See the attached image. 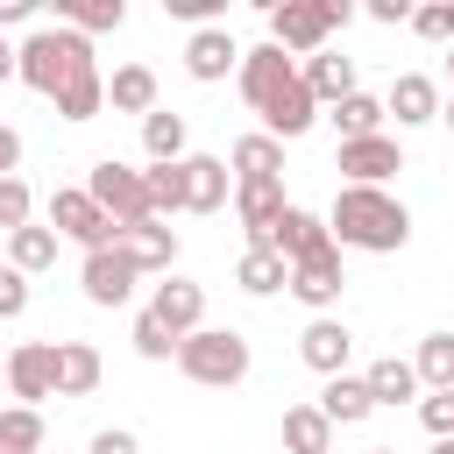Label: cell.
I'll list each match as a JSON object with an SVG mask.
<instances>
[{"label":"cell","instance_id":"obj_35","mask_svg":"<svg viewBox=\"0 0 454 454\" xmlns=\"http://www.w3.org/2000/svg\"><path fill=\"white\" fill-rule=\"evenodd\" d=\"M28 213H35V192H28L21 177H0V234H21Z\"/></svg>","mask_w":454,"mask_h":454},{"label":"cell","instance_id":"obj_49","mask_svg":"<svg viewBox=\"0 0 454 454\" xmlns=\"http://www.w3.org/2000/svg\"><path fill=\"white\" fill-rule=\"evenodd\" d=\"M0 248H7V234H0Z\"/></svg>","mask_w":454,"mask_h":454},{"label":"cell","instance_id":"obj_41","mask_svg":"<svg viewBox=\"0 0 454 454\" xmlns=\"http://www.w3.org/2000/svg\"><path fill=\"white\" fill-rule=\"evenodd\" d=\"M14 163H21V135L0 121V177H14Z\"/></svg>","mask_w":454,"mask_h":454},{"label":"cell","instance_id":"obj_44","mask_svg":"<svg viewBox=\"0 0 454 454\" xmlns=\"http://www.w3.org/2000/svg\"><path fill=\"white\" fill-rule=\"evenodd\" d=\"M7 78H14V43L0 35V85H7Z\"/></svg>","mask_w":454,"mask_h":454},{"label":"cell","instance_id":"obj_10","mask_svg":"<svg viewBox=\"0 0 454 454\" xmlns=\"http://www.w3.org/2000/svg\"><path fill=\"white\" fill-rule=\"evenodd\" d=\"M340 291H348L340 248H326V255H305V262H291V298H298V305H312L319 319H326V305H340Z\"/></svg>","mask_w":454,"mask_h":454},{"label":"cell","instance_id":"obj_7","mask_svg":"<svg viewBox=\"0 0 454 454\" xmlns=\"http://www.w3.org/2000/svg\"><path fill=\"white\" fill-rule=\"evenodd\" d=\"M241 99L255 106V114H270L291 85H298V57L291 50H277V43H255V50H241Z\"/></svg>","mask_w":454,"mask_h":454},{"label":"cell","instance_id":"obj_15","mask_svg":"<svg viewBox=\"0 0 454 454\" xmlns=\"http://www.w3.org/2000/svg\"><path fill=\"white\" fill-rule=\"evenodd\" d=\"M234 199L227 156H184V213H220Z\"/></svg>","mask_w":454,"mask_h":454},{"label":"cell","instance_id":"obj_43","mask_svg":"<svg viewBox=\"0 0 454 454\" xmlns=\"http://www.w3.org/2000/svg\"><path fill=\"white\" fill-rule=\"evenodd\" d=\"M14 21H35V0H0V28H14Z\"/></svg>","mask_w":454,"mask_h":454},{"label":"cell","instance_id":"obj_24","mask_svg":"<svg viewBox=\"0 0 454 454\" xmlns=\"http://www.w3.org/2000/svg\"><path fill=\"white\" fill-rule=\"evenodd\" d=\"M284 454H333V419L319 404H291L284 411Z\"/></svg>","mask_w":454,"mask_h":454},{"label":"cell","instance_id":"obj_42","mask_svg":"<svg viewBox=\"0 0 454 454\" xmlns=\"http://www.w3.org/2000/svg\"><path fill=\"white\" fill-rule=\"evenodd\" d=\"M369 21H383V28H390V21H411V7H404V0H369Z\"/></svg>","mask_w":454,"mask_h":454},{"label":"cell","instance_id":"obj_3","mask_svg":"<svg viewBox=\"0 0 454 454\" xmlns=\"http://www.w3.org/2000/svg\"><path fill=\"white\" fill-rule=\"evenodd\" d=\"M248 340L234 333V326H199V333H184L177 340V369L192 376V383H206V390H234L241 376H248Z\"/></svg>","mask_w":454,"mask_h":454},{"label":"cell","instance_id":"obj_16","mask_svg":"<svg viewBox=\"0 0 454 454\" xmlns=\"http://www.w3.org/2000/svg\"><path fill=\"white\" fill-rule=\"evenodd\" d=\"M270 248H277L284 262H305V255H326V248H333V227H326L319 213H305V206H284V220H277V234H270Z\"/></svg>","mask_w":454,"mask_h":454},{"label":"cell","instance_id":"obj_27","mask_svg":"<svg viewBox=\"0 0 454 454\" xmlns=\"http://www.w3.org/2000/svg\"><path fill=\"white\" fill-rule=\"evenodd\" d=\"M326 121L340 128V142H362V135H383V121H390V114H383V99H376V92H348L340 106H326Z\"/></svg>","mask_w":454,"mask_h":454},{"label":"cell","instance_id":"obj_19","mask_svg":"<svg viewBox=\"0 0 454 454\" xmlns=\"http://www.w3.org/2000/svg\"><path fill=\"white\" fill-rule=\"evenodd\" d=\"M298 78L312 85V99H319V106H340L348 92H362V85H355V57H340V50L305 57V64H298Z\"/></svg>","mask_w":454,"mask_h":454},{"label":"cell","instance_id":"obj_38","mask_svg":"<svg viewBox=\"0 0 454 454\" xmlns=\"http://www.w3.org/2000/svg\"><path fill=\"white\" fill-rule=\"evenodd\" d=\"M163 14H170V21H192V28H220L227 0H163Z\"/></svg>","mask_w":454,"mask_h":454},{"label":"cell","instance_id":"obj_25","mask_svg":"<svg viewBox=\"0 0 454 454\" xmlns=\"http://www.w3.org/2000/svg\"><path fill=\"white\" fill-rule=\"evenodd\" d=\"M362 383H369V397H376V404H404V397H419V390H426V383H419V369H411L404 355L369 362V369H362Z\"/></svg>","mask_w":454,"mask_h":454},{"label":"cell","instance_id":"obj_29","mask_svg":"<svg viewBox=\"0 0 454 454\" xmlns=\"http://www.w3.org/2000/svg\"><path fill=\"white\" fill-rule=\"evenodd\" d=\"M7 262L21 270V277H43L50 262H57V227H21V234H7Z\"/></svg>","mask_w":454,"mask_h":454},{"label":"cell","instance_id":"obj_32","mask_svg":"<svg viewBox=\"0 0 454 454\" xmlns=\"http://www.w3.org/2000/svg\"><path fill=\"white\" fill-rule=\"evenodd\" d=\"M57 21H64V28H78V35L92 43V35L121 28V21H128V7H121V0H78V7H57Z\"/></svg>","mask_w":454,"mask_h":454},{"label":"cell","instance_id":"obj_47","mask_svg":"<svg viewBox=\"0 0 454 454\" xmlns=\"http://www.w3.org/2000/svg\"><path fill=\"white\" fill-rule=\"evenodd\" d=\"M0 390H7V355H0Z\"/></svg>","mask_w":454,"mask_h":454},{"label":"cell","instance_id":"obj_46","mask_svg":"<svg viewBox=\"0 0 454 454\" xmlns=\"http://www.w3.org/2000/svg\"><path fill=\"white\" fill-rule=\"evenodd\" d=\"M433 454H454V440H433Z\"/></svg>","mask_w":454,"mask_h":454},{"label":"cell","instance_id":"obj_48","mask_svg":"<svg viewBox=\"0 0 454 454\" xmlns=\"http://www.w3.org/2000/svg\"><path fill=\"white\" fill-rule=\"evenodd\" d=\"M369 454H397V447H369Z\"/></svg>","mask_w":454,"mask_h":454},{"label":"cell","instance_id":"obj_14","mask_svg":"<svg viewBox=\"0 0 454 454\" xmlns=\"http://www.w3.org/2000/svg\"><path fill=\"white\" fill-rule=\"evenodd\" d=\"M383 114H390L397 128H426V121H440V85H433L426 71H404V78H390Z\"/></svg>","mask_w":454,"mask_h":454},{"label":"cell","instance_id":"obj_12","mask_svg":"<svg viewBox=\"0 0 454 454\" xmlns=\"http://www.w3.org/2000/svg\"><path fill=\"white\" fill-rule=\"evenodd\" d=\"M135 277H142V270H135L121 248H92L85 270H78V284H85L92 305H128V298H135Z\"/></svg>","mask_w":454,"mask_h":454},{"label":"cell","instance_id":"obj_9","mask_svg":"<svg viewBox=\"0 0 454 454\" xmlns=\"http://www.w3.org/2000/svg\"><path fill=\"white\" fill-rule=\"evenodd\" d=\"M333 170H340L348 184H376V192H383V177L404 170V149H397V135H362V142H340Z\"/></svg>","mask_w":454,"mask_h":454},{"label":"cell","instance_id":"obj_8","mask_svg":"<svg viewBox=\"0 0 454 454\" xmlns=\"http://www.w3.org/2000/svg\"><path fill=\"white\" fill-rule=\"evenodd\" d=\"M7 397L14 404H43V397H57V340H21V348H7Z\"/></svg>","mask_w":454,"mask_h":454},{"label":"cell","instance_id":"obj_40","mask_svg":"<svg viewBox=\"0 0 454 454\" xmlns=\"http://www.w3.org/2000/svg\"><path fill=\"white\" fill-rule=\"evenodd\" d=\"M85 454H142V440L128 433V426H106V433H92V447Z\"/></svg>","mask_w":454,"mask_h":454},{"label":"cell","instance_id":"obj_13","mask_svg":"<svg viewBox=\"0 0 454 454\" xmlns=\"http://www.w3.org/2000/svg\"><path fill=\"white\" fill-rule=\"evenodd\" d=\"M298 355H305V369H319V376H348V355H355V333H348V319H312L305 333H298Z\"/></svg>","mask_w":454,"mask_h":454},{"label":"cell","instance_id":"obj_17","mask_svg":"<svg viewBox=\"0 0 454 454\" xmlns=\"http://www.w3.org/2000/svg\"><path fill=\"white\" fill-rule=\"evenodd\" d=\"M149 312L184 340V333H199V326H206V291H199L192 277H163V284H156V298H149Z\"/></svg>","mask_w":454,"mask_h":454},{"label":"cell","instance_id":"obj_4","mask_svg":"<svg viewBox=\"0 0 454 454\" xmlns=\"http://www.w3.org/2000/svg\"><path fill=\"white\" fill-rule=\"evenodd\" d=\"M348 0H277L270 7V43L291 50V57H319L333 28H348Z\"/></svg>","mask_w":454,"mask_h":454},{"label":"cell","instance_id":"obj_31","mask_svg":"<svg viewBox=\"0 0 454 454\" xmlns=\"http://www.w3.org/2000/svg\"><path fill=\"white\" fill-rule=\"evenodd\" d=\"M0 454H43V411L0 404Z\"/></svg>","mask_w":454,"mask_h":454},{"label":"cell","instance_id":"obj_37","mask_svg":"<svg viewBox=\"0 0 454 454\" xmlns=\"http://www.w3.org/2000/svg\"><path fill=\"white\" fill-rule=\"evenodd\" d=\"M419 426H426L433 440H454V390H433V397H419Z\"/></svg>","mask_w":454,"mask_h":454},{"label":"cell","instance_id":"obj_22","mask_svg":"<svg viewBox=\"0 0 454 454\" xmlns=\"http://www.w3.org/2000/svg\"><path fill=\"white\" fill-rule=\"evenodd\" d=\"M227 170H234V184H248V177H284V142H277V135H241V142L227 149Z\"/></svg>","mask_w":454,"mask_h":454},{"label":"cell","instance_id":"obj_23","mask_svg":"<svg viewBox=\"0 0 454 454\" xmlns=\"http://www.w3.org/2000/svg\"><path fill=\"white\" fill-rule=\"evenodd\" d=\"M234 284H241L248 298H270V291H291V262H284L277 248H241V262H234Z\"/></svg>","mask_w":454,"mask_h":454},{"label":"cell","instance_id":"obj_30","mask_svg":"<svg viewBox=\"0 0 454 454\" xmlns=\"http://www.w3.org/2000/svg\"><path fill=\"white\" fill-rule=\"evenodd\" d=\"M411 369H419L426 390H454V333H426L419 355H411Z\"/></svg>","mask_w":454,"mask_h":454},{"label":"cell","instance_id":"obj_1","mask_svg":"<svg viewBox=\"0 0 454 454\" xmlns=\"http://www.w3.org/2000/svg\"><path fill=\"white\" fill-rule=\"evenodd\" d=\"M326 227H333V248H362V255H397V248L411 241L404 199H390V192H376V184H340Z\"/></svg>","mask_w":454,"mask_h":454},{"label":"cell","instance_id":"obj_11","mask_svg":"<svg viewBox=\"0 0 454 454\" xmlns=\"http://www.w3.org/2000/svg\"><path fill=\"white\" fill-rule=\"evenodd\" d=\"M184 71H192L199 85H220L227 71H241V43L227 35V21H220V28H192V35H184Z\"/></svg>","mask_w":454,"mask_h":454},{"label":"cell","instance_id":"obj_21","mask_svg":"<svg viewBox=\"0 0 454 454\" xmlns=\"http://www.w3.org/2000/svg\"><path fill=\"white\" fill-rule=\"evenodd\" d=\"M106 106L149 121V114H156V71H149V64H121V71L106 78Z\"/></svg>","mask_w":454,"mask_h":454},{"label":"cell","instance_id":"obj_33","mask_svg":"<svg viewBox=\"0 0 454 454\" xmlns=\"http://www.w3.org/2000/svg\"><path fill=\"white\" fill-rule=\"evenodd\" d=\"M142 184H149V213L156 220L163 213H184V163H149Z\"/></svg>","mask_w":454,"mask_h":454},{"label":"cell","instance_id":"obj_6","mask_svg":"<svg viewBox=\"0 0 454 454\" xmlns=\"http://www.w3.org/2000/svg\"><path fill=\"white\" fill-rule=\"evenodd\" d=\"M50 227H57V241H78L85 255H92V248H114V234H121V227L92 206L85 184H57V192H50Z\"/></svg>","mask_w":454,"mask_h":454},{"label":"cell","instance_id":"obj_34","mask_svg":"<svg viewBox=\"0 0 454 454\" xmlns=\"http://www.w3.org/2000/svg\"><path fill=\"white\" fill-rule=\"evenodd\" d=\"M135 355H142V362H170V355H177V333H170L149 305L135 312Z\"/></svg>","mask_w":454,"mask_h":454},{"label":"cell","instance_id":"obj_50","mask_svg":"<svg viewBox=\"0 0 454 454\" xmlns=\"http://www.w3.org/2000/svg\"><path fill=\"white\" fill-rule=\"evenodd\" d=\"M277 454H284V447H277Z\"/></svg>","mask_w":454,"mask_h":454},{"label":"cell","instance_id":"obj_36","mask_svg":"<svg viewBox=\"0 0 454 454\" xmlns=\"http://www.w3.org/2000/svg\"><path fill=\"white\" fill-rule=\"evenodd\" d=\"M411 28L426 43H454V0H433V7H411Z\"/></svg>","mask_w":454,"mask_h":454},{"label":"cell","instance_id":"obj_2","mask_svg":"<svg viewBox=\"0 0 454 454\" xmlns=\"http://www.w3.org/2000/svg\"><path fill=\"white\" fill-rule=\"evenodd\" d=\"M92 71H99L92 43H85L78 28H64V21H57V28L43 21V28L14 50V78H21L28 92H43V99H64V92H71L78 78H92Z\"/></svg>","mask_w":454,"mask_h":454},{"label":"cell","instance_id":"obj_45","mask_svg":"<svg viewBox=\"0 0 454 454\" xmlns=\"http://www.w3.org/2000/svg\"><path fill=\"white\" fill-rule=\"evenodd\" d=\"M440 121H447V135H454V99H440Z\"/></svg>","mask_w":454,"mask_h":454},{"label":"cell","instance_id":"obj_28","mask_svg":"<svg viewBox=\"0 0 454 454\" xmlns=\"http://www.w3.org/2000/svg\"><path fill=\"white\" fill-rule=\"evenodd\" d=\"M142 149H149V163H184V156H192V149H184V114L156 106V114L142 121Z\"/></svg>","mask_w":454,"mask_h":454},{"label":"cell","instance_id":"obj_39","mask_svg":"<svg viewBox=\"0 0 454 454\" xmlns=\"http://www.w3.org/2000/svg\"><path fill=\"white\" fill-rule=\"evenodd\" d=\"M28 312V277L14 262H0V319H21Z\"/></svg>","mask_w":454,"mask_h":454},{"label":"cell","instance_id":"obj_26","mask_svg":"<svg viewBox=\"0 0 454 454\" xmlns=\"http://www.w3.org/2000/svg\"><path fill=\"white\" fill-rule=\"evenodd\" d=\"M319 411H326L333 426H362V419L376 411V397H369V383H362V376H326V390H319Z\"/></svg>","mask_w":454,"mask_h":454},{"label":"cell","instance_id":"obj_20","mask_svg":"<svg viewBox=\"0 0 454 454\" xmlns=\"http://www.w3.org/2000/svg\"><path fill=\"white\" fill-rule=\"evenodd\" d=\"M99 376H106V362L92 340H57V397H92Z\"/></svg>","mask_w":454,"mask_h":454},{"label":"cell","instance_id":"obj_5","mask_svg":"<svg viewBox=\"0 0 454 454\" xmlns=\"http://www.w3.org/2000/svg\"><path fill=\"white\" fill-rule=\"evenodd\" d=\"M85 192H92V206H99L114 227H142V220H156V213H149V184H142V170H128V163H114V156L92 163Z\"/></svg>","mask_w":454,"mask_h":454},{"label":"cell","instance_id":"obj_18","mask_svg":"<svg viewBox=\"0 0 454 454\" xmlns=\"http://www.w3.org/2000/svg\"><path fill=\"white\" fill-rule=\"evenodd\" d=\"M114 248L135 262V270H163L170 277V262H177V234L163 227V220H142V227H121L114 234Z\"/></svg>","mask_w":454,"mask_h":454}]
</instances>
